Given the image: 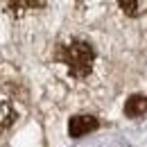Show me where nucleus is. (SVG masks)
<instances>
[{"mask_svg":"<svg viewBox=\"0 0 147 147\" xmlns=\"http://www.w3.org/2000/svg\"><path fill=\"white\" fill-rule=\"evenodd\" d=\"M57 59L66 66V70L73 77H86L95 63V50L84 38H70L57 50Z\"/></svg>","mask_w":147,"mask_h":147,"instance_id":"obj_1","label":"nucleus"},{"mask_svg":"<svg viewBox=\"0 0 147 147\" xmlns=\"http://www.w3.org/2000/svg\"><path fill=\"white\" fill-rule=\"evenodd\" d=\"M97 125L100 122L93 115H75V118H70V122H68V134H70V138H82V136L95 131Z\"/></svg>","mask_w":147,"mask_h":147,"instance_id":"obj_2","label":"nucleus"},{"mask_svg":"<svg viewBox=\"0 0 147 147\" xmlns=\"http://www.w3.org/2000/svg\"><path fill=\"white\" fill-rule=\"evenodd\" d=\"M147 113V95H131L125 102V115L127 118H140Z\"/></svg>","mask_w":147,"mask_h":147,"instance_id":"obj_3","label":"nucleus"},{"mask_svg":"<svg viewBox=\"0 0 147 147\" xmlns=\"http://www.w3.org/2000/svg\"><path fill=\"white\" fill-rule=\"evenodd\" d=\"M120 9H125L127 14H138L140 5H138V2H120Z\"/></svg>","mask_w":147,"mask_h":147,"instance_id":"obj_4","label":"nucleus"}]
</instances>
